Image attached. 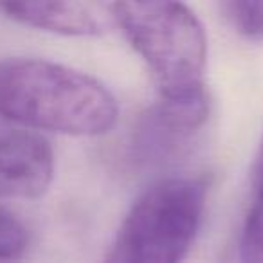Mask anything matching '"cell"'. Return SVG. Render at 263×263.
Masks as SVG:
<instances>
[{
	"label": "cell",
	"instance_id": "1",
	"mask_svg": "<svg viewBox=\"0 0 263 263\" xmlns=\"http://www.w3.org/2000/svg\"><path fill=\"white\" fill-rule=\"evenodd\" d=\"M0 116L34 130L105 136L116 126V98L98 80L36 58L0 60Z\"/></svg>",
	"mask_w": 263,
	"mask_h": 263
},
{
	"label": "cell",
	"instance_id": "2",
	"mask_svg": "<svg viewBox=\"0 0 263 263\" xmlns=\"http://www.w3.org/2000/svg\"><path fill=\"white\" fill-rule=\"evenodd\" d=\"M112 15L154 74L162 101L208 98V38L200 20L180 2H117Z\"/></svg>",
	"mask_w": 263,
	"mask_h": 263
},
{
	"label": "cell",
	"instance_id": "3",
	"mask_svg": "<svg viewBox=\"0 0 263 263\" xmlns=\"http://www.w3.org/2000/svg\"><path fill=\"white\" fill-rule=\"evenodd\" d=\"M205 191L198 177L154 184L124 216L103 263H180L200 227Z\"/></svg>",
	"mask_w": 263,
	"mask_h": 263
},
{
	"label": "cell",
	"instance_id": "4",
	"mask_svg": "<svg viewBox=\"0 0 263 263\" xmlns=\"http://www.w3.org/2000/svg\"><path fill=\"white\" fill-rule=\"evenodd\" d=\"M208 98L197 101H159L141 119L134 152L143 162H161L177 154L208 121Z\"/></svg>",
	"mask_w": 263,
	"mask_h": 263
},
{
	"label": "cell",
	"instance_id": "5",
	"mask_svg": "<svg viewBox=\"0 0 263 263\" xmlns=\"http://www.w3.org/2000/svg\"><path fill=\"white\" fill-rule=\"evenodd\" d=\"M54 177V154L31 132L0 136V198H38Z\"/></svg>",
	"mask_w": 263,
	"mask_h": 263
},
{
	"label": "cell",
	"instance_id": "6",
	"mask_svg": "<svg viewBox=\"0 0 263 263\" xmlns=\"http://www.w3.org/2000/svg\"><path fill=\"white\" fill-rule=\"evenodd\" d=\"M0 11L24 26L65 36H96L103 33V22L96 6L85 2H0Z\"/></svg>",
	"mask_w": 263,
	"mask_h": 263
},
{
	"label": "cell",
	"instance_id": "7",
	"mask_svg": "<svg viewBox=\"0 0 263 263\" xmlns=\"http://www.w3.org/2000/svg\"><path fill=\"white\" fill-rule=\"evenodd\" d=\"M240 259L241 263H263V193H254V200L245 216Z\"/></svg>",
	"mask_w": 263,
	"mask_h": 263
},
{
	"label": "cell",
	"instance_id": "8",
	"mask_svg": "<svg viewBox=\"0 0 263 263\" xmlns=\"http://www.w3.org/2000/svg\"><path fill=\"white\" fill-rule=\"evenodd\" d=\"M222 9L233 27L249 40L263 38V2L233 0L223 2Z\"/></svg>",
	"mask_w": 263,
	"mask_h": 263
},
{
	"label": "cell",
	"instance_id": "9",
	"mask_svg": "<svg viewBox=\"0 0 263 263\" xmlns=\"http://www.w3.org/2000/svg\"><path fill=\"white\" fill-rule=\"evenodd\" d=\"M29 243V233L22 220L0 208V259L18 258Z\"/></svg>",
	"mask_w": 263,
	"mask_h": 263
},
{
	"label": "cell",
	"instance_id": "10",
	"mask_svg": "<svg viewBox=\"0 0 263 263\" xmlns=\"http://www.w3.org/2000/svg\"><path fill=\"white\" fill-rule=\"evenodd\" d=\"M252 191L254 193L263 191V139L259 143L254 166H252Z\"/></svg>",
	"mask_w": 263,
	"mask_h": 263
}]
</instances>
